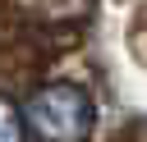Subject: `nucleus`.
<instances>
[{
  "instance_id": "nucleus-1",
  "label": "nucleus",
  "mask_w": 147,
  "mask_h": 142,
  "mask_svg": "<svg viewBox=\"0 0 147 142\" xmlns=\"http://www.w3.org/2000/svg\"><path fill=\"white\" fill-rule=\"evenodd\" d=\"M28 124L46 142H74V137H83L92 128V101L78 87L51 82V87H41L28 101Z\"/></svg>"
},
{
  "instance_id": "nucleus-2",
  "label": "nucleus",
  "mask_w": 147,
  "mask_h": 142,
  "mask_svg": "<svg viewBox=\"0 0 147 142\" xmlns=\"http://www.w3.org/2000/svg\"><path fill=\"white\" fill-rule=\"evenodd\" d=\"M0 142H23V119L5 96H0Z\"/></svg>"
}]
</instances>
